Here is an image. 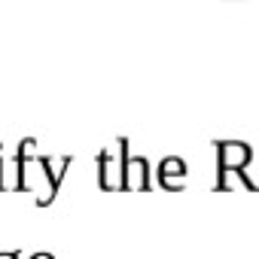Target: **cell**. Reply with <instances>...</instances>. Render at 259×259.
<instances>
[{
    "label": "cell",
    "instance_id": "ba28073f",
    "mask_svg": "<svg viewBox=\"0 0 259 259\" xmlns=\"http://www.w3.org/2000/svg\"><path fill=\"white\" fill-rule=\"evenodd\" d=\"M31 259H55V256H52V253H43V250H40V253H34Z\"/></svg>",
    "mask_w": 259,
    "mask_h": 259
},
{
    "label": "cell",
    "instance_id": "52a82bcc",
    "mask_svg": "<svg viewBox=\"0 0 259 259\" xmlns=\"http://www.w3.org/2000/svg\"><path fill=\"white\" fill-rule=\"evenodd\" d=\"M0 259H22L19 250H10V253H0Z\"/></svg>",
    "mask_w": 259,
    "mask_h": 259
},
{
    "label": "cell",
    "instance_id": "8992f818",
    "mask_svg": "<svg viewBox=\"0 0 259 259\" xmlns=\"http://www.w3.org/2000/svg\"><path fill=\"white\" fill-rule=\"evenodd\" d=\"M238 186H244V189H250V192H256L259 189V183H253L244 171H217V192H229V189H238Z\"/></svg>",
    "mask_w": 259,
    "mask_h": 259
},
{
    "label": "cell",
    "instance_id": "277c9868",
    "mask_svg": "<svg viewBox=\"0 0 259 259\" xmlns=\"http://www.w3.org/2000/svg\"><path fill=\"white\" fill-rule=\"evenodd\" d=\"M186 162L180 156H165L162 165H159V186L168 189V192H183L186 189Z\"/></svg>",
    "mask_w": 259,
    "mask_h": 259
},
{
    "label": "cell",
    "instance_id": "6da1fadb",
    "mask_svg": "<svg viewBox=\"0 0 259 259\" xmlns=\"http://www.w3.org/2000/svg\"><path fill=\"white\" fill-rule=\"evenodd\" d=\"M125 162H128V138H116L107 144L98 156V186L104 192H119L125 180Z\"/></svg>",
    "mask_w": 259,
    "mask_h": 259
},
{
    "label": "cell",
    "instance_id": "3957f363",
    "mask_svg": "<svg viewBox=\"0 0 259 259\" xmlns=\"http://www.w3.org/2000/svg\"><path fill=\"white\" fill-rule=\"evenodd\" d=\"M217 171H244L253 162V150L244 141H217Z\"/></svg>",
    "mask_w": 259,
    "mask_h": 259
},
{
    "label": "cell",
    "instance_id": "9c48e42d",
    "mask_svg": "<svg viewBox=\"0 0 259 259\" xmlns=\"http://www.w3.org/2000/svg\"><path fill=\"white\" fill-rule=\"evenodd\" d=\"M4 180H7V177H4V159H0V189H7V186H4Z\"/></svg>",
    "mask_w": 259,
    "mask_h": 259
},
{
    "label": "cell",
    "instance_id": "5b68a950",
    "mask_svg": "<svg viewBox=\"0 0 259 259\" xmlns=\"http://www.w3.org/2000/svg\"><path fill=\"white\" fill-rule=\"evenodd\" d=\"M122 189L125 192H147L150 189V162L144 156H128Z\"/></svg>",
    "mask_w": 259,
    "mask_h": 259
},
{
    "label": "cell",
    "instance_id": "7a4b0ae2",
    "mask_svg": "<svg viewBox=\"0 0 259 259\" xmlns=\"http://www.w3.org/2000/svg\"><path fill=\"white\" fill-rule=\"evenodd\" d=\"M37 162H40L43 183H46V192H43V198H37V204H40V207H46V204H49V201L58 195V189H61V180H64V174H67V168L73 165V156H58V159L37 156Z\"/></svg>",
    "mask_w": 259,
    "mask_h": 259
}]
</instances>
